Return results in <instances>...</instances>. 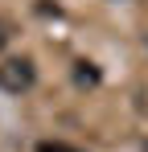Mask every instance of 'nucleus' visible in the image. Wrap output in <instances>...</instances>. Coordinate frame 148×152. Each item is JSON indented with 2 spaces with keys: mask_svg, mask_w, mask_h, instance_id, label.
Instances as JSON below:
<instances>
[{
  "mask_svg": "<svg viewBox=\"0 0 148 152\" xmlns=\"http://www.w3.org/2000/svg\"><path fill=\"white\" fill-rule=\"evenodd\" d=\"M37 82V70H33V62L29 58H8V62H0V91H8V95H21Z\"/></svg>",
  "mask_w": 148,
  "mask_h": 152,
  "instance_id": "f257e3e1",
  "label": "nucleus"
},
{
  "mask_svg": "<svg viewBox=\"0 0 148 152\" xmlns=\"http://www.w3.org/2000/svg\"><path fill=\"white\" fill-rule=\"evenodd\" d=\"M74 82L78 86H99V66L95 62H74Z\"/></svg>",
  "mask_w": 148,
  "mask_h": 152,
  "instance_id": "f03ea898",
  "label": "nucleus"
},
{
  "mask_svg": "<svg viewBox=\"0 0 148 152\" xmlns=\"http://www.w3.org/2000/svg\"><path fill=\"white\" fill-rule=\"evenodd\" d=\"M37 152H70V148H66V144H49V140H45V144H37Z\"/></svg>",
  "mask_w": 148,
  "mask_h": 152,
  "instance_id": "7ed1b4c3",
  "label": "nucleus"
},
{
  "mask_svg": "<svg viewBox=\"0 0 148 152\" xmlns=\"http://www.w3.org/2000/svg\"><path fill=\"white\" fill-rule=\"evenodd\" d=\"M8 37H12V33H8V25H4V21H0V50H4V45H8Z\"/></svg>",
  "mask_w": 148,
  "mask_h": 152,
  "instance_id": "20e7f679",
  "label": "nucleus"
},
{
  "mask_svg": "<svg viewBox=\"0 0 148 152\" xmlns=\"http://www.w3.org/2000/svg\"><path fill=\"white\" fill-rule=\"evenodd\" d=\"M70 152H74V148H70Z\"/></svg>",
  "mask_w": 148,
  "mask_h": 152,
  "instance_id": "39448f33",
  "label": "nucleus"
}]
</instances>
